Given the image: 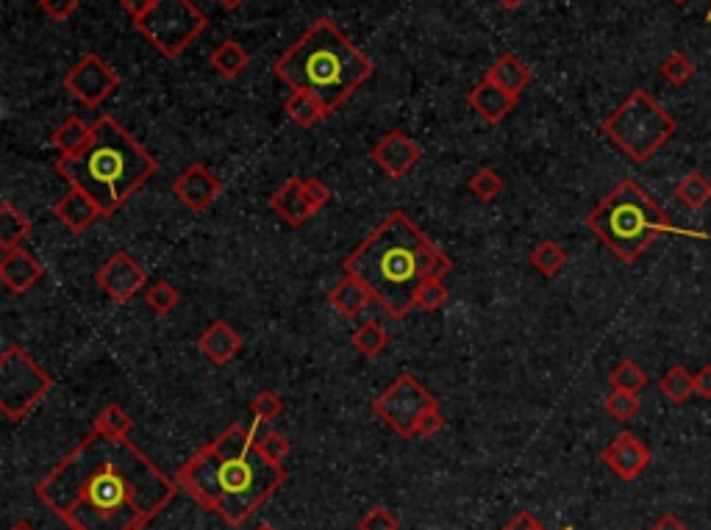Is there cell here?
I'll list each match as a JSON object with an SVG mask.
<instances>
[{
  "mask_svg": "<svg viewBox=\"0 0 711 530\" xmlns=\"http://www.w3.org/2000/svg\"><path fill=\"white\" fill-rule=\"evenodd\" d=\"M178 489L131 439L92 431L39 481L37 497L70 530H145Z\"/></svg>",
  "mask_w": 711,
  "mask_h": 530,
  "instance_id": "1",
  "label": "cell"
},
{
  "mask_svg": "<svg viewBox=\"0 0 711 530\" xmlns=\"http://www.w3.org/2000/svg\"><path fill=\"white\" fill-rule=\"evenodd\" d=\"M259 422L228 425L178 469V486L200 506L239 528L287 481V467L273 464L259 450Z\"/></svg>",
  "mask_w": 711,
  "mask_h": 530,
  "instance_id": "2",
  "label": "cell"
},
{
  "mask_svg": "<svg viewBox=\"0 0 711 530\" xmlns=\"http://www.w3.org/2000/svg\"><path fill=\"white\" fill-rule=\"evenodd\" d=\"M345 275L367 286L392 320L414 311L417 289L428 278H448L453 261L417 228L406 211H392L342 264Z\"/></svg>",
  "mask_w": 711,
  "mask_h": 530,
  "instance_id": "3",
  "label": "cell"
},
{
  "mask_svg": "<svg viewBox=\"0 0 711 530\" xmlns=\"http://www.w3.org/2000/svg\"><path fill=\"white\" fill-rule=\"evenodd\" d=\"M159 170L156 156L139 145L114 117L103 114L92 125V139L78 156H59L56 173L87 192L103 217H112Z\"/></svg>",
  "mask_w": 711,
  "mask_h": 530,
  "instance_id": "4",
  "label": "cell"
},
{
  "mask_svg": "<svg viewBox=\"0 0 711 530\" xmlns=\"http://www.w3.org/2000/svg\"><path fill=\"white\" fill-rule=\"evenodd\" d=\"M273 73L292 92H309L328 117L373 75V62L328 17H320L303 37L284 50Z\"/></svg>",
  "mask_w": 711,
  "mask_h": 530,
  "instance_id": "5",
  "label": "cell"
},
{
  "mask_svg": "<svg viewBox=\"0 0 711 530\" xmlns=\"http://www.w3.org/2000/svg\"><path fill=\"white\" fill-rule=\"evenodd\" d=\"M587 228L623 264H634L664 234L709 239V234H703V231H689V228L675 225L634 178L620 181L595 209L589 211Z\"/></svg>",
  "mask_w": 711,
  "mask_h": 530,
  "instance_id": "6",
  "label": "cell"
},
{
  "mask_svg": "<svg viewBox=\"0 0 711 530\" xmlns=\"http://www.w3.org/2000/svg\"><path fill=\"white\" fill-rule=\"evenodd\" d=\"M675 131H678V123L673 114L645 89H634L603 120V134L637 167H645L673 139Z\"/></svg>",
  "mask_w": 711,
  "mask_h": 530,
  "instance_id": "7",
  "label": "cell"
},
{
  "mask_svg": "<svg viewBox=\"0 0 711 530\" xmlns=\"http://www.w3.org/2000/svg\"><path fill=\"white\" fill-rule=\"evenodd\" d=\"M134 25L164 59H178L203 34L209 17L192 0H153L150 12Z\"/></svg>",
  "mask_w": 711,
  "mask_h": 530,
  "instance_id": "8",
  "label": "cell"
},
{
  "mask_svg": "<svg viewBox=\"0 0 711 530\" xmlns=\"http://www.w3.org/2000/svg\"><path fill=\"white\" fill-rule=\"evenodd\" d=\"M56 383L48 372L39 367L23 347L9 345L0 356V411L6 420L20 422L28 417L39 400L50 395Z\"/></svg>",
  "mask_w": 711,
  "mask_h": 530,
  "instance_id": "9",
  "label": "cell"
},
{
  "mask_svg": "<svg viewBox=\"0 0 711 530\" xmlns=\"http://www.w3.org/2000/svg\"><path fill=\"white\" fill-rule=\"evenodd\" d=\"M437 400L431 397V392L425 389L423 383L414 378L412 372H403L395 381L389 383L387 389L373 400V411L387 422L392 431L412 439L417 431V422L428 408L434 406Z\"/></svg>",
  "mask_w": 711,
  "mask_h": 530,
  "instance_id": "10",
  "label": "cell"
},
{
  "mask_svg": "<svg viewBox=\"0 0 711 530\" xmlns=\"http://www.w3.org/2000/svg\"><path fill=\"white\" fill-rule=\"evenodd\" d=\"M64 89L89 109H98L103 100L120 89V75L114 73L100 56L87 53L75 62V67H70V73L64 75Z\"/></svg>",
  "mask_w": 711,
  "mask_h": 530,
  "instance_id": "11",
  "label": "cell"
},
{
  "mask_svg": "<svg viewBox=\"0 0 711 530\" xmlns=\"http://www.w3.org/2000/svg\"><path fill=\"white\" fill-rule=\"evenodd\" d=\"M95 281L103 289V295L112 297L114 303H128L148 286V270L131 253L117 250L112 253V259L103 261V267L95 272Z\"/></svg>",
  "mask_w": 711,
  "mask_h": 530,
  "instance_id": "12",
  "label": "cell"
},
{
  "mask_svg": "<svg viewBox=\"0 0 711 530\" xmlns=\"http://www.w3.org/2000/svg\"><path fill=\"white\" fill-rule=\"evenodd\" d=\"M370 156H373L375 164H378L389 178L400 181V178H406V175L412 173L414 167L423 161V148H420L409 134L389 131V134L375 145Z\"/></svg>",
  "mask_w": 711,
  "mask_h": 530,
  "instance_id": "13",
  "label": "cell"
},
{
  "mask_svg": "<svg viewBox=\"0 0 711 530\" xmlns=\"http://www.w3.org/2000/svg\"><path fill=\"white\" fill-rule=\"evenodd\" d=\"M603 464L612 469L620 481H637L639 475L650 467L648 444L637 439L634 433H620L603 447Z\"/></svg>",
  "mask_w": 711,
  "mask_h": 530,
  "instance_id": "14",
  "label": "cell"
},
{
  "mask_svg": "<svg viewBox=\"0 0 711 530\" xmlns=\"http://www.w3.org/2000/svg\"><path fill=\"white\" fill-rule=\"evenodd\" d=\"M170 189H173L175 198L181 200L189 211H198L200 214V211H206L214 200L220 198L223 184H220V178H217L209 167L189 164L187 170L175 178Z\"/></svg>",
  "mask_w": 711,
  "mask_h": 530,
  "instance_id": "15",
  "label": "cell"
},
{
  "mask_svg": "<svg viewBox=\"0 0 711 530\" xmlns=\"http://www.w3.org/2000/svg\"><path fill=\"white\" fill-rule=\"evenodd\" d=\"M42 275H45V267L25 247L3 250V256H0V281H3V286L9 292L25 295L31 286L42 281Z\"/></svg>",
  "mask_w": 711,
  "mask_h": 530,
  "instance_id": "16",
  "label": "cell"
},
{
  "mask_svg": "<svg viewBox=\"0 0 711 530\" xmlns=\"http://www.w3.org/2000/svg\"><path fill=\"white\" fill-rule=\"evenodd\" d=\"M53 214H56V220L62 222L67 231H73V234L87 231L89 225H95V222L103 217L98 206H95V200L89 198L87 192L75 189V186H70L62 198L53 203Z\"/></svg>",
  "mask_w": 711,
  "mask_h": 530,
  "instance_id": "17",
  "label": "cell"
},
{
  "mask_svg": "<svg viewBox=\"0 0 711 530\" xmlns=\"http://www.w3.org/2000/svg\"><path fill=\"white\" fill-rule=\"evenodd\" d=\"M467 100H470V106H473L475 114L489 125L503 123V120L517 109V95L506 92V89H500L498 84L489 81V78H484V81L470 92V98Z\"/></svg>",
  "mask_w": 711,
  "mask_h": 530,
  "instance_id": "18",
  "label": "cell"
},
{
  "mask_svg": "<svg viewBox=\"0 0 711 530\" xmlns=\"http://www.w3.org/2000/svg\"><path fill=\"white\" fill-rule=\"evenodd\" d=\"M270 209L287 222L289 228H300V225H306V222L312 220V214H317L312 209V203L303 195L300 178H287L284 184L275 189L273 198H270Z\"/></svg>",
  "mask_w": 711,
  "mask_h": 530,
  "instance_id": "19",
  "label": "cell"
},
{
  "mask_svg": "<svg viewBox=\"0 0 711 530\" xmlns=\"http://www.w3.org/2000/svg\"><path fill=\"white\" fill-rule=\"evenodd\" d=\"M242 345H245V342H242V336H239V333L223 320L212 322L206 331L200 333V339H198L200 353L209 358L212 364H217V367L231 364V361L239 356Z\"/></svg>",
  "mask_w": 711,
  "mask_h": 530,
  "instance_id": "20",
  "label": "cell"
},
{
  "mask_svg": "<svg viewBox=\"0 0 711 530\" xmlns=\"http://www.w3.org/2000/svg\"><path fill=\"white\" fill-rule=\"evenodd\" d=\"M373 295L367 292V286L362 281H356L353 275H345L342 281L334 284V289L328 292V303L334 306V311H339L345 320H356L367 306H370Z\"/></svg>",
  "mask_w": 711,
  "mask_h": 530,
  "instance_id": "21",
  "label": "cell"
},
{
  "mask_svg": "<svg viewBox=\"0 0 711 530\" xmlns=\"http://www.w3.org/2000/svg\"><path fill=\"white\" fill-rule=\"evenodd\" d=\"M484 78H489V81H495L500 89H506V92H512V95H523V89H528V84L534 81V75H531V70L525 67V62L520 59V56H514V53H503V56H498L495 59V64L489 67L487 75Z\"/></svg>",
  "mask_w": 711,
  "mask_h": 530,
  "instance_id": "22",
  "label": "cell"
},
{
  "mask_svg": "<svg viewBox=\"0 0 711 530\" xmlns=\"http://www.w3.org/2000/svg\"><path fill=\"white\" fill-rule=\"evenodd\" d=\"M89 139H92V125H87L81 117H67L53 136H50V145L59 150L62 156H78L81 150L87 148Z\"/></svg>",
  "mask_w": 711,
  "mask_h": 530,
  "instance_id": "23",
  "label": "cell"
},
{
  "mask_svg": "<svg viewBox=\"0 0 711 530\" xmlns=\"http://www.w3.org/2000/svg\"><path fill=\"white\" fill-rule=\"evenodd\" d=\"M31 228H34L31 220L14 206L12 200H3V203H0V250L20 247L25 236L31 234Z\"/></svg>",
  "mask_w": 711,
  "mask_h": 530,
  "instance_id": "24",
  "label": "cell"
},
{
  "mask_svg": "<svg viewBox=\"0 0 711 530\" xmlns=\"http://www.w3.org/2000/svg\"><path fill=\"white\" fill-rule=\"evenodd\" d=\"M284 111H287L289 120L300 125V128H312V125H317L320 120L328 117L323 103L314 98V95H309V92H292L287 103H284Z\"/></svg>",
  "mask_w": 711,
  "mask_h": 530,
  "instance_id": "25",
  "label": "cell"
},
{
  "mask_svg": "<svg viewBox=\"0 0 711 530\" xmlns=\"http://www.w3.org/2000/svg\"><path fill=\"white\" fill-rule=\"evenodd\" d=\"M209 62L223 78H237L239 73H245V67L250 64V53L245 50V45H239L237 39H225L223 45L214 48Z\"/></svg>",
  "mask_w": 711,
  "mask_h": 530,
  "instance_id": "26",
  "label": "cell"
},
{
  "mask_svg": "<svg viewBox=\"0 0 711 530\" xmlns=\"http://www.w3.org/2000/svg\"><path fill=\"white\" fill-rule=\"evenodd\" d=\"M528 264H531L542 278H556V275L567 267V250H564L559 242L545 239V242H539V245L531 250Z\"/></svg>",
  "mask_w": 711,
  "mask_h": 530,
  "instance_id": "27",
  "label": "cell"
},
{
  "mask_svg": "<svg viewBox=\"0 0 711 530\" xmlns=\"http://www.w3.org/2000/svg\"><path fill=\"white\" fill-rule=\"evenodd\" d=\"M659 392H662L673 406H681V403H687L689 397H695V375H692L687 367L675 364V367H670V370L662 375Z\"/></svg>",
  "mask_w": 711,
  "mask_h": 530,
  "instance_id": "28",
  "label": "cell"
},
{
  "mask_svg": "<svg viewBox=\"0 0 711 530\" xmlns=\"http://www.w3.org/2000/svg\"><path fill=\"white\" fill-rule=\"evenodd\" d=\"M675 198L681 200L689 211H700L711 200V178L703 173H687L678 186H675Z\"/></svg>",
  "mask_w": 711,
  "mask_h": 530,
  "instance_id": "29",
  "label": "cell"
},
{
  "mask_svg": "<svg viewBox=\"0 0 711 530\" xmlns=\"http://www.w3.org/2000/svg\"><path fill=\"white\" fill-rule=\"evenodd\" d=\"M350 342H353V347H356L364 358H375L387 350L389 333L384 331V325H378L375 320H367L353 331Z\"/></svg>",
  "mask_w": 711,
  "mask_h": 530,
  "instance_id": "30",
  "label": "cell"
},
{
  "mask_svg": "<svg viewBox=\"0 0 711 530\" xmlns=\"http://www.w3.org/2000/svg\"><path fill=\"white\" fill-rule=\"evenodd\" d=\"M92 431L103 433L109 439H128V433L134 431V420L128 417V411L123 406L112 403V406H106L95 417V428Z\"/></svg>",
  "mask_w": 711,
  "mask_h": 530,
  "instance_id": "31",
  "label": "cell"
},
{
  "mask_svg": "<svg viewBox=\"0 0 711 530\" xmlns=\"http://www.w3.org/2000/svg\"><path fill=\"white\" fill-rule=\"evenodd\" d=\"M609 383H612V389L639 395V392L648 386V372L642 370L634 358H623V361L612 370V375H609Z\"/></svg>",
  "mask_w": 711,
  "mask_h": 530,
  "instance_id": "32",
  "label": "cell"
},
{
  "mask_svg": "<svg viewBox=\"0 0 711 530\" xmlns=\"http://www.w3.org/2000/svg\"><path fill=\"white\" fill-rule=\"evenodd\" d=\"M659 73H662V78L667 81V84H673V87H687L689 81H692V75H695V64H692V59H689L687 53L673 50V53L662 62Z\"/></svg>",
  "mask_w": 711,
  "mask_h": 530,
  "instance_id": "33",
  "label": "cell"
},
{
  "mask_svg": "<svg viewBox=\"0 0 711 530\" xmlns=\"http://www.w3.org/2000/svg\"><path fill=\"white\" fill-rule=\"evenodd\" d=\"M639 406H642V403H639V395H634V392H620V389H612V392L606 395V400H603L606 414L617 422L634 420L639 414Z\"/></svg>",
  "mask_w": 711,
  "mask_h": 530,
  "instance_id": "34",
  "label": "cell"
},
{
  "mask_svg": "<svg viewBox=\"0 0 711 530\" xmlns=\"http://www.w3.org/2000/svg\"><path fill=\"white\" fill-rule=\"evenodd\" d=\"M145 303H148L150 311H156V314L164 317V314H170L181 303V295H178V289L170 281H156V284H150L145 289Z\"/></svg>",
  "mask_w": 711,
  "mask_h": 530,
  "instance_id": "35",
  "label": "cell"
},
{
  "mask_svg": "<svg viewBox=\"0 0 711 530\" xmlns=\"http://www.w3.org/2000/svg\"><path fill=\"white\" fill-rule=\"evenodd\" d=\"M450 289L445 286V278H428L420 289H417V297H414V309L423 311H437L448 303Z\"/></svg>",
  "mask_w": 711,
  "mask_h": 530,
  "instance_id": "36",
  "label": "cell"
},
{
  "mask_svg": "<svg viewBox=\"0 0 711 530\" xmlns=\"http://www.w3.org/2000/svg\"><path fill=\"white\" fill-rule=\"evenodd\" d=\"M470 192H473L478 200L492 203V200H498L500 195H503V178H500L495 170L481 167V170H475V175L470 178Z\"/></svg>",
  "mask_w": 711,
  "mask_h": 530,
  "instance_id": "37",
  "label": "cell"
},
{
  "mask_svg": "<svg viewBox=\"0 0 711 530\" xmlns=\"http://www.w3.org/2000/svg\"><path fill=\"white\" fill-rule=\"evenodd\" d=\"M259 450L264 456L270 458L273 464H287L289 453H292V444H289L287 436H281L278 431H262L259 433Z\"/></svg>",
  "mask_w": 711,
  "mask_h": 530,
  "instance_id": "38",
  "label": "cell"
},
{
  "mask_svg": "<svg viewBox=\"0 0 711 530\" xmlns=\"http://www.w3.org/2000/svg\"><path fill=\"white\" fill-rule=\"evenodd\" d=\"M250 411H253V420L259 422V425H264V422H273L275 417L284 411V400L275 395V392H270V389H264V392H259V395L253 397Z\"/></svg>",
  "mask_w": 711,
  "mask_h": 530,
  "instance_id": "39",
  "label": "cell"
},
{
  "mask_svg": "<svg viewBox=\"0 0 711 530\" xmlns=\"http://www.w3.org/2000/svg\"><path fill=\"white\" fill-rule=\"evenodd\" d=\"M359 530H400V519L387 506H373L359 519Z\"/></svg>",
  "mask_w": 711,
  "mask_h": 530,
  "instance_id": "40",
  "label": "cell"
},
{
  "mask_svg": "<svg viewBox=\"0 0 711 530\" xmlns=\"http://www.w3.org/2000/svg\"><path fill=\"white\" fill-rule=\"evenodd\" d=\"M300 184H303V195L312 203L314 211H323L331 203V189L320 178H300Z\"/></svg>",
  "mask_w": 711,
  "mask_h": 530,
  "instance_id": "41",
  "label": "cell"
},
{
  "mask_svg": "<svg viewBox=\"0 0 711 530\" xmlns=\"http://www.w3.org/2000/svg\"><path fill=\"white\" fill-rule=\"evenodd\" d=\"M442 428H445V417H442V411H439V403H434V406L428 408L423 417H420L414 436H423V439H428V436H437Z\"/></svg>",
  "mask_w": 711,
  "mask_h": 530,
  "instance_id": "42",
  "label": "cell"
},
{
  "mask_svg": "<svg viewBox=\"0 0 711 530\" xmlns=\"http://www.w3.org/2000/svg\"><path fill=\"white\" fill-rule=\"evenodd\" d=\"M39 9L48 14L50 20L62 23L78 12V0H39Z\"/></svg>",
  "mask_w": 711,
  "mask_h": 530,
  "instance_id": "43",
  "label": "cell"
},
{
  "mask_svg": "<svg viewBox=\"0 0 711 530\" xmlns=\"http://www.w3.org/2000/svg\"><path fill=\"white\" fill-rule=\"evenodd\" d=\"M503 530H545V528H542V522H539L531 511H520V514H517V517H514ZM562 530H573V528L567 525V528Z\"/></svg>",
  "mask_w": 711,
  "mask_h": 530,
  "instance_id": "44",
  "label": "cell"
},
{
  "mask_svg": "<svg viewBox=\"0 0 711 530\" xmlns=\"http://www.w3.org/2000/svg\"><path fill=\"white\" fill-rule=\"evenodd\" d=\"M695 397L711 400V364H703V367L695 372Z\"/></svg>",
  "mask_w": 711,
  "mask_h": 530,
  "instance_id": "45",
  "label": "cell"
},
{
  "mask_svg": "<svg viewBox=\"0 0 711 530\" xmlns=\"http://www.w3.org/2000/svg\"><path fill=\"white\" fill-rule=\"evenodd\" d=\"M123 3L125 14L137 23V20H142L145 14L150 12V6H153V0H120Z\"/></svg>",
  "mask_w": 711,
  "mask_h": 530,
  "instance_id": "46",
  "label": "cell"
},
{
  "mask_svg": "<svg viewBox=\"0 0 711 530\" xmlns=\"http://www.w3.org/2000/svg\"><path fill=\"white\" fill-rule=\"evenodd\" d=\"M650 530H689V528L681 522V519L675 517V514H664V517L659 519Z\"/></svg>",
  "mask_w": 711,
  "mask_h": 530,
  "instance_id": "47",
  "label": "cell"
},
{
  "mask_svg": "<svg viewBox=\"0 0 711 530\" xmlns=\"http://www.w3.org/2000/svg\"><path fill=\"white\" fill-rule=\"evenodd\" d=\"M217 3H220L223 9H228V12H234V9H239V6H242L245 0H217Z\"/></svg>",
  "mask_w": 711,
  "mask_h": 530,
  "instance_id": "48",
  "label": "cell"
},
{
  "mask_svg": "<svg viewBox=\"0 0 711 530\" xmlns=\"http://www.w3.org/2000/svg\"><path fill=\"white\" fill-rule=\"evenodd\" d=\"M498 3L503 6V9H520L525 0H498Z\"/></svg>",
  "mask_w": 711,
  "mask_h": 530,
  "instance_id": "49",
  "label": "cell"
},
{
  "mask_svg": "<svg viewBox=\"0 0 711 530\" xmlns=\"http://www.w3.org/2000/svg\"><path fill=\"white\" fill-rule=\"evenodd\" d=\"M9 530H37V528H34L31 522H25V519H23V522H14V525Z\"/></svg>",
  "mask_w": 711,
  "mask_h": 530,
  "instance_id": "50",
  "label": "cell"
},
{
  "mask_svg": "<svg viewBox=\"0 0 711 530\" xmlns=\"http://www.w3.org/2000/svg\"><path fill=\"white\" fill-rule=\"evenodd\" d=\"M256 530H275V528H273V525H259Z\"/></svg>",
  "mask_w": 711,
  "mask_h": 530,
  "instance_id": "51",
  "label": "cell"
},
{
  "mask_svg": "<svg viewBox=\"0 0 711 530\" xmlns=\"http://www.w3.org/2000/svg\"><path fill=\"white\" fill-rule=\"evenodd\" d=\"M673 3H675V6H684V3H687V0H673Z\"/></svg>",
  "mask_w": 711,
  "mask_h": 530,
  "instance_id": "52",
  "label": "cell"
},
{
  "mask_svg": "<svg viewBox=\"0 0 711 530\" xmlns=\"http://www.w3.org/2000/svg\"><path fill=\"white\" fill-rule=\"evenodd\" d=\"M706 20H709V23H711V9H709V14H706Z\"/></svg>",
  "mask_w": 711,
  "mask_h": 530,
  "instance_id": "53",
  "label": "cell"
}]
</instances>
